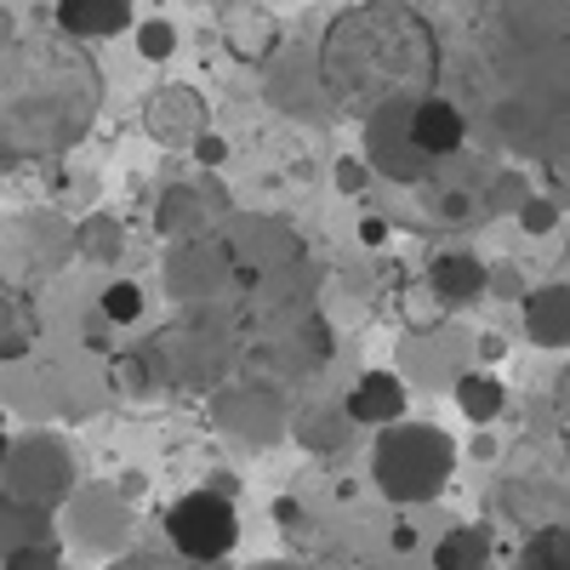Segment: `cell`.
Returning a JSON list of instances; mask_svg holds the SVG:
<instances>
[{
	"label": "cell",
	"instance_id": "obj_23",
	"mask_svg": "<svg viewBox=\"0 0 570 570\" xmlns=\"http://www.w3.org/2000/svg\"><path fill=\"white\" fill-rule=\"evenodd\" d=\"M519 223H525L531 234H548L553 228V206L548 200H525V206H519Z\"/></svg>",
	"mask_w": 570,
	"mask_h": 570
},
{
	"label": "cell",
	"instance_id": "obj_25",
	"mask_svg": "<svg viewBox=\"0 0 570 570\" xmlns=\"http://www.w3.org/2000/svg\"><path fill=\"white\" fill-rule=\"evenodd\" d=\"M337 188L360 195V188H365V166H360V160H343V166H337Z\"/></svg>",
	"mask_w": 570,
	"mask_h": 570
},
{
	"label": "cell",
	"instance_id": "obj_11",
	"mask_svg": "<svg viewBox=\"0 0 570 570\" xmlns=\"http://www.w3.org/2000/svg\"><path fill=\"white\" fill-rule=\"evenodd\" d=\"M58 29L75 40H109L131 29V0H58Z\"/></svg>",
	"mask_w": 570,
	"mask_h": 570
},
{
	"label": "cell",
	"instance_id": "obj_17",
	"mask_svg": "<svg viewBox=\"0 0 570 570\" xmlns=\"http://www.w3.org/2000/svg\"><path fill=\"white\" fill-rule=\"evenodd\" d=\"M0 308H7V360H18L29 343H35V303L18 292V285H7V297H0Z\"/></svg>",
	"mask_w": 570,
	"mask_h": 570
},
{
	"label": "cell",
	"instance_id": "obj_14",
	"mask_svg": "<svg viewBox=\"0 0 570 570\" xmlns=\"http://www.w3.org/2000/svg\"><path fill=\"white\" fill-rule=\"evenodd\" d=\"M491 559V537L480 525H456L434 542V570H485Z\"/></svg>",
	"mask_w": 570,
	"mask_h": 570
},
{
	"label": "cell",
	"instance_id": "obj_7",
	"mask_svg": "<svg viewBox=\"0 0 570 570\" xmlns=\"http://www.w3.org/2000/svg\"><path fill=\"white\" fill-rule=\"evenodd\" d=\"M513 46H570V0H502Z\"/></svg>",
	"mask_w": 570,
	"mask_h": 570
},
{
	"label": "cell",
	"instance_id": "obj_21",
	"mask_svg": "<svg viewBox=\"0 0 570 570\" xmlns=\"http://www.w3.org/2000/svg\"><path fill=\"white\" fill-rule=\"evenodd\" d=\"M80 240H86L91 257H120V223H115V217H91V223L80 228Z\"/></svg>",
	"mask_w": 570,
	"mask_h": 570
},
{
	"label": "cell",
	"instance_id": "obj_15",
	"mask_svg": "<svg viewBox=\"0 0 570 570\" xmlns=\"http://www.w3.org/2000/svg\"><path fill=\"white\" fill-rule=\"evenodd\" d=\"M456 405H462L468 422H491L508 405V389L497 383L491 371H468V376H456Z\"/></svg>",
	"mask_w": 570,
	"mask_h": 570
},
{
	"label": "cell",
	"instance_id": "obj_2",
	"mask_svg": "<svg viewBox=\"0 0 570 570\" xmlns=\"http://www.w3.org/2000/svg\"><path fill=\"white\" fill-rule=\"evenodd\" d=\"M104 109V69L63 29H23L7 18L0 58V142L7 166L69 155Z\"/></svg>",
	"mask_w": 570,
	"mask_h": 570
},
{
	"label": "cell",
	"instance_id": "obj_20",
	"mask_svg": "<svg viewBox=\"0 0 570 570\" xmlns=\"http://www.w3.org/2000/svg\"><path fill=\"white\" fill-rule=\"evenodd\" d=\"M137 52L149 58V63H166L177 52V29L166 18H149V23H137Z\"/></svg>",
	"mask_w": 570,
	"mask_h": 570
},
{
	"label": "cell",
	"instance_id": "obj_4",
	"mask_svg": "<svg viewBox=\"0 0 570 570\" xmlns=\"http://www.w3.org/2000/svg\"><path fill=\"white\" fill-rule=\"evenodd\" d=\"M166 542H171V553L195 559V564H217L240 542V513L217 491H188L166 508Z\"/></svg>",
	"mask_w": 570,
	"mask_h": 570
},
{
	"label": "cell",
	"instance_id": "obj_6",
	"mask_svg": "<svg viewBox=\"0 0 570 570\" xmlns=\"http://www.w3.org/2000/svg\"><path fill=\"white\" fill-rule=\"evenodd\" d=\"M411 109H389V115H376L365 126V160L376 171H389L394 183H422L428 171H434V160H428L416 142H411Z\"/></svg>",
	"mask_w": 570,
	"mask_h": 570
},
{
	"label": "cell",
	"instance_id": "obj_26",
	"mask_svg": "<svg viewBox=\"0 0 570 570\" xmlns=\"http://www.w3.org/2000/svg\"><path fill=\"white\" fill-rule=\"evenodd\" d=\"M360 240H365V246H383V240H389V228L376 223V217H365V223H360Z\"/></svg>",
	"mask_w": 570,
	"mask_h": 570
},
{
	"label": "cell",
	"instance_id": "obj_13",
	"mask_svg": "<svg viewBox=\"0 0 570 570\" xmlns=\"http://www.w3.org/2000/svg\"><path fill=\"white\" fill-rule=\"evenodd\" d=\"M525 325H531V343L542 348H564L570 343V285H548L525 303Z\"/></svg>",
	"mask_w": 570,
	"mask_h": 570
},
{
	"label": "cell",
	"instance_id": "obj_5",
	"mask_svg": "<svg viewBox=\"0 0 570 570\" xmlns=\"http://www.w3.org/2000/svg\"><path fill=\"white\" fill-rule=\"evenodd\" d=\"M142 126L160 149H195V142L212 131L206 126V98L195 86H155L149 104H142Z\"/></svg>",
	"mask_w": 570,
	"mask_h": 570
},
{
	"label": "cell",
	"instance_id": "obj_3",
	"mask_svg": "<svg viewBox=\"0 0 570 570\" xmlns=\"http://www.w3.org/2000/svg\"><path fill=\"white\" fill-rule=\"evenodd\" d=\"M451 468H456V451L451 440L440 434V428H383L376 434V451H371V473H376V485H383L394 502H428V497H440L445 480H451Z\"/></svg>",
	"mask_w": 570,
	"mask_h": 570
},
{
	"label": "cell",
	"instance_id": "obj_18",
	"mask_svg": "<svg viewBox=\"0 0 570 570\" xmlns=\"http://www.w3.org/2000/svg\"><path fill=\"white\" fill-rule=\"evenodd\" d=\"M7 570H58V542L46 537V525L23 531V542H7Z\"/></svg>",
	"mask_w": 570,
	"mask_h": 570
},
{
	"label": "cell",
	"instance_id": "obj_24",
	"mask_svg": "<svg viewBox=\"0 0 570 570\" xmlns=\"http://www.w3.org/2000/svg\"><path fill=\"white\" fill-rule=\"evenodd\" d=\"M188 155H195L200 166H223V160H228V142H223L217 131H206V137H200V142H195V149H188Z\"/></svg>",
	"mask_w": 570,
	"mask_h": 570
},
{
	"label": "cell",
	"instance_id": "obj_1",
	"mask_svg": "<svg viewBox=\"0 0 570 570\" xmlns=\"http://www.w3.org/2000/svg\"><path fill=\"white\" fill-rule=\"evenodd\" d=\"M440 69H445L440 23L416 0H354L325 23V40L314 52L325 104L365 126L389 109L434 98Z\"/></svg>",
	"mask_w": 570,
	"mask_h": 570
},
{
	"label": "cell",
	"instance_id": "obj_22",
	"mask_svg": "<svg viewBox=\"0 0 570 570\" xmlns=\"http://www.w3.org/2000/svg\"><path fill=\"white\" fill-rule=\"evenodd\" d=\"M115 570H217V564H195V559H160V553H131V559H120Z\"/></svg>",
	"mask_w": 570,
	"mask_h": 570
},
{
	"label": "cell",
	"instance_id": "obj_12",
	"mask_svg": "<svg viewBox=\"0 0 570 570\" xmlns=\"http://www.w3.org/2000/svg\"><path fill=\"white\" fill-rule=\"evenodd\" d=\"M428 285H434V297L440 303H473L485 292V263L473 257V252H440L434 263H428Z\"/></svg>",
	"mask_w": 570,
	"mask_h": 570
},
{
	"label": "cell",
	"instance_id": "obj_19",
	"mask_svg": "<svg viewBox=\"0 0 570 570\" xmlns=\"http://www.w3.org/2000/svg\"><path fill=\"white\" fill-rule=\"evenodd\" d=\"M98 314H104L109 325H131V320L142 314V292H137V285H126V279H115L109 292H104V303H98Z\"/></svg>",
	"mask_w": 570,
	"mask_h": 570
},
{
	"label": "cell",
	"instance_id": "obj_16",
	"mask_svg": "<svg viewBox=\"0 0 570 570\" xmlns=\"http://www.w3.org/2000/svg\"><path fill=\"white\" fill-rule=\"evenodd\" d=\"M513 570H570V531L564 525H548L525 542V553H519Z\"/></svg>",
	"mask_w": 570,
	"mask_h": 570
},
{
	"label": "cell",
	"instance_id": "obj_10",
	"mask_svg": "<svg viewBox=\"0 0 570 570\" xmlns=\"http://www.w3.org/2000/svg\"><path fill=\"white\" fill-rule=\"evenodd\" d=\"M348 416L365 428H394L405 416V383L394 371H365L348 394Z\"/></svg>",
	"mask_w": 570,
	"mask_h": 570
},
{
	"label": "cell",
	"instance_id": "obj_9",
	"mask_svg": "<svg viewBox=\"0 0 570 570\" xmlns=\"http://www.w3.org/2000/svg\"><path fill=\"white\" fill-rule=\"evenodd\" d=\"M223 46L240 63H268L274 46H279V23L263 7H228L223 12Z\"/></svg>",
	"mask_w": 570,
	"mask_h": 570
},
{
	"label": "cell",
	"instance_id": "obj_8",
	"mask_svg": "<svg viewBox=\"0 0 570 570\" xmlns=\"http://www.w3.org/2000/svg\"><path fill=\"white\" fill-rule=\"evenodd\" d=\"M411 142L428 155V160H451V155H462V142H468V120H462V109L451 104V98H422L416 109H411Z\"/></svg>",
	"mask_w": 570,
	"mask_h": 570
}]
</instances>
